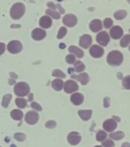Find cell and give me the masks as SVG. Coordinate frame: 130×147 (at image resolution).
<instances>
[{
    "label": "cell",
    "instance_id": "6da1fadb",
    "mask_svg": "<svg viewBox=\"0 0 130 147\" xmlns=\"http://www.w3.org/2000/svg\"><path fill=\"white\" fill-rule=\"evenodd\" d=\"M123 61V55L119 51H112L107 55L108 64L113 66H119Z\"/></svg>",
    "mask_w": 130,
    "mask_h": 147
},
{
    "label": "cell",
    "instance_id": "7a4b0ae2",
    "mask_svg": "<svg viewBox=\"0 0 130 147\" xmlns=\"http://www.w3.org/2000/svg\"><path fill=\"white\" fill-rule=\"evenodd\" d=\"M25 6L23 3L21 2H17L15 4H14L11 8L10 10V16L13 19H19L23 16L25 14Z\"/></svg>",
    "mask_w": 130,
    "mask_h": 147
},
{
    "label": "cell",
    "instance_id": "3957f363",
    "mask_svg": "<svg viewBox=\"0 0 130 147\" xmlns=\"http://www.w3.org/2000/svg\"><path fill=\"white\" fill-rule=\"evenodd\" d=\"M14 92L18 96H25L29 94L30 87L27 83L19 82L16 84L14 88Z\"/></svg>",
    "mask_w": 130,
    "mask_h": 147
},
{
    "label": "cell",
    "instance_id": "277c9868",
    "mask_svg": "<svg viewBox=\"0 0 130 147\" xmlns=\"http://www.w3.org/2000/svg\"><path fill=\"white\" fill-rule=\"evenodd\" d=\"M8 51L11 54H18L22 50V45L19 41H10L7 46Z\"/></svg>",
    "mask_w": 130,
    "mask_h": 147
},
{
    "label": "cell",
    "instance_id": "5b68a950",
    "mask_svg": "<svg viewBox=\"0 0 130 147\" xmlns=\"http://www.w3.org/2000/svg\"><path fill=\"white\" fill-rule=\"evenodd\" d=\"M64 91L66 92L67 94H71L73 92L77 91L79 87H78V84H77V82H75L74 80H70L65 82L64 85Z\"/></svg>",
    "mask_w": 130,
    "mask_h": 147
},
{
    "label": "cell",
    "instance_id": "8992f818",
    "mask_svg": "<svg viewBox=\"0 0 130 147\" xmlns=\"http://www.w3.org/2000/svg\"><path fill=\"white\" fill-rule=\"evenodd\" d=\"M96 41L100 45L106 46L110 42V36L106 32H101L96 35Z\"/></svg>",
    "mask_w": 130,
    "mask_h": 147
},
{
    "label": "cell",
    "instance_id": "52a82bcc",
    "mask_svg": "<svg viewBox=\"0 0 130 147\" xmlns=\"http://www.w3.org/2000/svg\"><path fill=\"white\" fill-rule=\"evenodd\" d=\"M63 22L68 27H73L77 22V18L73 14H67L63 18Z\"/></svg>",
    "mask_w": 130,
    "mask_h": 147
},
{
    "label": "cell",
    "instance_id": "ba28073f",
    "mask_svg": "<svg viewBox=\"0 0 130 147\" xmlns=\"http://www.w3.org/2000/svg\"><path fill=\"white\" fill-rule=\"evenodd\" d=\"M39 119V115L34 111H29L25 115V121L30 125H34L38 122Z\"/></svg>",
    "mask_w": 130,
    "mask_h": 147
},
{
    "label": "cell",
    "instance_id": "9c48e42d",
    "mask_svg": "<svg viewBox=\"0 0 130 147\" xmlns=\"http://www.w3.org/2000/svg\"><path fill=\"white\" fill-rule=\"evenodd\" d=\"M90 54L92 57H95V58H99V57H101L103 55L104 50L100 46L94 45L90 48Z\"/></svg>",
    "mask_w": 130,
    "mask_h": 147
},
{
    "label": "cell",
    "instance_id": "30bf717a",
    "mask_svg": "<svg viewBox=\"0 0 130 147\" xmlns=\"http://www.w3.org/2000/svg\"><path fill=\"white\" fill-rule=\"evenodd\" d=\"M81 140V136L77 132H71L67 136V141L72 146L77 145Z\"/></svg>",
    "mask_w": 130,
    "mask_h": 147
},
{
    "label": "cell",
    "instance_id": "8fae6325",
    "mask_svg": "<svg viewBox=\"0 0 130 147\" xmlns=\"http://www.w3.org/2000/svg\"><path fill=\"white\" fill-rule=\"evenodd\" d=\"M32 37L36 41H41L46 37V32L41 28H34L32 32Z\"/></svg>",
    "mask_w": 130,
    "mask_h": 147
},
{
    "label": "cell",
    "instance_id": "7c38bea8",
    "mask_svg": "<svg viewBox=\"0 0 130 147\" xmlns=\"http://www.w3.org/2000/svg\"><path fill=\"white\" fill-rule=\"evenodd\" d=\"M103 129L107 132H112L117 127V121L113 119H106L103 123Z\"/></svg>",
    "mask_w": 130,
    "mask_h": 147
},
{
    "label": "cell",
    "instance_id": "4fadbf2b",
    "mask_svg": "<svg viewBox=\"0 0 130 147\" xmlns=\"http://www.w3.org/2000/svg\"><path fill=\"white\" fill-rule=\"evenodd\" d=\"M110 33L113 39H119L123 34V30L120 26H114L110 29Z\"/></svg>",
    "mask_w": 130,
    "mask_h": 147
},
{
    "label": "cell",
    "instance_id": "5bb4252c",
    "mask_svg": "<svg viewBox=\"0 0 130 147\" xmlns=\"http://www.w3.org/2000/svg\"><path fill=\"white\" fill-rule=\"evenodd\" d=\"M92 43V38L90 34H84L80 37V45L84 48H88Z\"/></svg>",
    "mask_w": 130,
    "mask_h": 147
},
{
    "label": "cell",
    "instance_id": "9a60e30c",
    "mask_svg": "<svg viewBox=\"0 0 130 147\" xmlns=\"http://www.w3.org/2000/svg\"><path fill=\"white\" fill-rule=\"evenodd\" d=\"M39 25L43 28H48L52 25V19L48 16H42L39 21Z\"/></svg>",
    "mask_w": 130,
    "mask_h": 147
},
{
    "label": "cell",
    "instance_id": "2e32d148",
    "mask_svg": "<svg viewBox=\"0 0 130 147\" xmlns=\"http://www.w3.org/2000/svg\"><path fill=\"white\" fill-rule=\"evenodd\" d=\"M90 28L92 32H97L99 31H101L103 28V25L102 22L99 19H94L90 23Z\"/></svg>",
    "mask_w": 130,
    "mask_h": 147
},
{
    "label": "cell",
    "instance_id": "e0dca14e",
    "mask_svg": "<svg viewBox=\"0 0 130 147\" xmlns=\"http://www.w3.org/2000/svg\"><path fill=\"white\" fill-rule=\"evenodd\" d=\"M71 78L80 81L83 85H86L90 81L89 75L87 73H82L78 75H71Z\"/></svg>",
    "mask_w": 130,
    "mask_h": 147
},
{
    "label": "cell",
    "instance_id": "ac0fdd59",
    "mask_svg": "<svg viewBox=\"0 0 130 147\" xmlns=\"http://www.w3.org/2000/svg\"><path fill=\"white\" fill-rule=\"evenodd\" d=\"M84 97L83 96V94H80V93H74L71 96V101L74 105L77 106L80 105L84 102Z\"/></svg>",
    "mask_w": 130,
    "mask_h": 147
},
{
    "label": "cell",
    "instance_id": "d6986e66",
    "mask_svg": "<svg viewBox=\"0 0 130 147\" xmlns=\"http://www.w3.org/2000/svg\"><path fill=\"white\" fill-rule=\"evenodd\" d=\"M78 114L80 117V118L84 120V121H87V120H89L90 119V117L92 116V110H79L78 111Z\"/></svg>",
    "mask_w": 130,
    "mask_h": 147
},
{
    "label": "cell",
    "instance_id": "ffe728a7",
    "mask_svg": "<svg viewBox=\"0 0 130 147\" xmlns=\"http://www.w3.org/2000/svg\"><path fill=\"white\" fill-rule=\"evenodd\" d=\"M68 50L71 53L74 54L78 58H81V57H84V51H83L80 48H77V47H76V46H71V47L69 48Z\"/></svg>",
    "mask_w": 130,
    "mask_h": 147
},
{
    "label": "cell",
    "instance_id": "44dd1931",
    "mask_svg": "<svg viewBox=\"0 0 130 147\" xmlns=\"http://www.w3.org/2000/svg\"><path fill=\"white\" fill-rule=\"evenodd\" d=\"M51 86L55 90L60 91V90H61L63 87H64V82L61 79H56V80H53L52 83H51Z\"/></svg>",
    "mask_w": 130,
    "mask_h": 147
},
{
    "label": "cell",
    "instance_id": "7402d4cb",
    "mask_svg": "<svg viewBox=\"0 0 130 147\" xmlns=\"http://www.w3.org/2000/svg\"><path fill=\"white\" fill-rule=\"evenodd\" d=\"M11 117L15 120H20L23 117V113L19 110H13L11 112Z\"/></svg>",
    "mask_w": 130,
    "mask_h": 147
},
{
    "label": "cell",
    "instance_id": "603a6c76",
    "mask_svg": "<svg viewBox=\"0 0 130 147\" xmlns=\"http://www.w3.org/2000/svg\"><path fill=\"white\" fill-rule=\"evenodd\" d=\"M127 16V11L125 10H119L114 13V17L117 20H123Z\"/></svg>",
    "mask_w": 130,
    "mask_h": 147
},
{
    "label": "cell",
    "instance_id": "cb8c5ba5",
    "mask_svg": "<svg viewBox=\"0 0 130 147\" xmlns=\"http://www.w3.org/2000/svg\"><path fill=\"white\" fill-rule=\"evenodd\" d=\"M85 70V65L80 61H77L74 63V71L76 72H82Z\"/></svg>",
    "mask_w": 130,
    "mask_h": 147
},
{
    "label": "cell",
    "instance_id": "d4e9b609",
    "mask_svg": "<svg viewBox=\"0 0 130 147\" xmlns=\"http://www.w3.org/2000/svg\"><path fill=\"white\" fill-rule=\"evenodd\" d=\"M11 99V94H6L3 96L2 101V106L4 108H7L9 107V104L10 103Z\"/></svg>",
    "mask_w": 130,
    "mask_h": 147
},
{
    "label": "cell",
    "instance_id": "484cf974",
    "mask_svg": "<svg viewBox=\"0 0 130 147\" xmlns=\"http://www.w3.org/2000/svg\"><path fill=\"white\" fill-rule=\"evenodd\" d=\"M110 138H112L115 140H119L124 137V133L121 131H118V132H115V133H111L110 135Z\"/></svg>",
    "mask_w": 130,
    "mask_h": 147
},
{
    "label": "cell",
    "instance_id": "4316f807",
    "mask_svg": "<svg viewBox=\"0 0 130 147\" xmlns=\"http://www.w3.org/2000/svg\"><path fill=\"white\" fill-rule=\"evenodd\" d=\"M46 14L53 17V18H55V19H60L61 18V14L57 11H54V10H51V9H47L46 10Z\"/></svg>",
    "mask_w": 130,
    "mask_h": 147
},
{
    "label": "cell",
    "instance_id": "83f0119b",
    "mask_svg": "<svg viewBox=\"0 0 130 147\" xmlns=\"http://www.w3.org/2000/svg\"><path fill=\"white\" fill-rule=\"evenodd\" d=\"M130 43V34H126L120 41V45L123 48H126Z\"/></svg>",
    "mask_w": 130,
    "mask_h": 147
},
{
    "label": "cell",
    "instance_id": "f1b7e54d",
    "mask_svg": "<svg viewBox=\"0 0 130 147\" xmlns=\"http://www.w3.org/2000/svg\"><path fill=\"white\" fill-rule=\"evenodd\" d=\"M15 103L18 107L23 109V108H25L26 107V105H27V101L23 98H16Z\"/></svg>",
    "mask_w": 130,
    "mask_h": 147
},
{
    "label": "cell",
    "instance_id": "f546056e",
    "mask_svg": "<svg viewBox=\"0 0 130 147\" xmlns=\"http://www.w3.org/2000/svg\"><path fill=\"white\" fill-rule=\"evenodd\" d=\"M106 136H107V134L106 133V132L103 130L99 131L98 133H96V140L99 142H103V140H106Z\"/></svg>",
    "mask_w": 130,
    "mask_h": 147
},
{
    "label": "cell",
    "instance_id": "4dcf8cb0",
    "mask_svg": "<svg viewBox=\"0 0 130 147\" xmlns=\"http://www.w3.org/2000/svg\"><path fill=\"white\" fill-rule=\"evenodd\" d=\"M123 86L124 88L127 90H130V75L126 76L123 80Z\"/></svg>",
    "mask_w": 130,
    "mask_h": 147
},
{
    "label": "cell",
    "instance_id": "1f68e13d",
    "mask_svg": "<svg viewBox=\"0 0 130 147\" xmlns=\"http://www.w3.org/2000/svg\"><path fill=\"white\" fill-rule=\"evenodd\" d=\"M67 32V30L65 27H61L60 28L59 32H58V34H57V38L61 39L63 38L65 35H66Z\"/></svg>",
    "mask_w": 130,
    "mask_h": 147
},
{
    "label": "cell",
    "instance_id": "d6a6232c",
    "mask_svg": "<svg viewBox=\"0 0 130 147\" xmlns=\"http://www.w3.org/2000/svg\"><path fill=\"white\" fill-rule=\"evenodd\" d=\"M52 75L54 77H57V78H65V77H66L65 74L63 71H60V70H55V71H53Z\"/></svg>",
    "mask_w": 130,
    "mask_h": 147
},
{
    "label": "cell",
    "instance_id": "836d02e7",
    "mask_svg": "<svg viewBox=\"0 0 130 147\" xmlns=\"http://www.w3.org/2000/svg\"><path fill=\"white\" fill-rule=\"evenodd\" d=\"M14 137L16 140H18L19 142H23L24 140H25V135L24 133H16L15 135H14Z\"/></svg>",
    "mask_w": 130,
    "mask_h": 147
},
{
    "label": "cell",
    "instance_id": "e575fe53",
    "mask_svg": "<svg viewBox=\"0 0 130 147\" xmlns=\"http://www.w3.org/2000/svg\"><path fill=\"white\" fill-rule=\"evenodd\" d=\"M66 61L68 64H74L76 62V57L73 55H67L66 57Z\"/></svg>",
    "mask_w": 130,
    "mask_h": 147
},
{
    "label": "cell",
    "instance_id": "d590c367",
    "mask_svg": "<svg viewBox=\"0 0 130 147\" xmlns=\"http://www.w3.org/2000/svg\"><path fill=\"white\" fill-rule=\"evenodd\" d=\"M103 25H104V27L106 28H110L112 25V20L110 18H106L104 22H103Z\"/></svg>",
    "mask_w": 130,
    "mask_h": 147
},
{
    "label": "cell",
    "instance_id": "8d00e7d4",
    "mask_svg": "<svg viewBox=\"0 0 130 147\" xmlns=\"http://www.w3.org/2000/svg\"><path fill=\"white\" fill-rule=\"evenodd\" d=\"M56 126H57V123H56V122L54 121V120L48 121L45 124V126L48 129H54Z\"/></svg>",
    "mask_w": 130,
    "mask_h": 147
},
{
    "label": "cell",
    "instance_id": "74e56055",
    "mask_svg": "<svg viewBox=\"0 0 130 147\" xmlns=\"http://www.w3.org/2000/svg\"><path fill=\"white\" fill-rule=\"evenodd\" d=\"M31 107H32V109H34L35 110H38V111H41L42 110V107L38 103H35V102H33L31 104Z\"/></svg>",
    "mask_w": 130,
    "mask_h": 147
},
{
    "label": "cell",
    "instance_id": "f35d334b",
    "mask_svg": "<svg viewBox=\"0 0 130 147\" xmlns=\"http://www.w3.org/2000/svg\"><path fill=\"white\" fill-rule=\"evenodd\" d=\"M115 146L114 142L110 140H106L105 142H103V147H112V146Z\"/></svg>",
    "mask_w": 130,
    "mask_h": 147
},
{
    "label": "cell",
    "instance_id": "ab89813d",
    "mask_svg": "<svg viewBox=\"0 0 130 147\" xmlns=\"http://www.w3.org/2000/svg\"><path fill=\"white\" fill-rule=\"evenodd\" d=\"M5 51V45L2 42H0V55H2Z\"/></svg>",
    "mask_w": 130,
    "mask_h": 147
},
{
    "label": "cell",
    "instance_id": "60d3db41",
    "mask_svg": "<svg viewBox=\"0 0 130 147\" xmlns=\"http://www.w3.org/2000/svg\"><path fill=\"white\" fill-rule=\"evenodd\" d=\"M48 7H50L51 10H54V11H56V8H57V6L55 5L53 2H48Z\"/></svg>",
    "mask_w": 130,
    "mask_h": 147
},
{
    "label": "cell",
    "instance_id": "b9f144b4",
    "mask_svg": "<svg viewBox=\"0 0 130 147\" xmlns=\"http://www.w3.org/2000/svg\"><path fill=\"white\" fill-rule=\"evenodd\" d=\"M109 106H110V98L109 97H106L104 99V107H108Z\"/></svg>",
    "mask_w": 130,
    "mask_h": 147
},
{
    "label": "cell",
    "instance_id": "7bdbcfd3",
    "mask_svg": "<svg viewBox=\"0 0 130 147\" xmlns=\"http://www.w3.org/2000/svg\"><path fill=\"white\" fill-rule=\"evenodd\" d=\"M121 147H130V145L129 142H124L123 144L122 145Z\"/></svg>",
    "mask_w": 130,
    "mask_h": 147
},
{
    "label": "cell",
    "instance_id": "ee69618b",
    "mask_svg": "<svg viewBox=\"0 0 130 147\" xmlns=\"http://www.w3.org/2000/svg\"><path fill=\"white\" fill-rule=\"evenodd\" d=\"M94 147H102L101 146H94Z\"/></svg>",
    "mask_w": 130,
    "mask_h": 147
},
{
    "label": "cell",
    "instance_id": "f6af8a7d",
    "mask_svg": "<svg viewBox=\"0 0 130 147\" xmlns=\"http://www.w3.org/2000/svg\"><path fill=\"white\" fill-rule=\"evenodd\" d=\"M129 51H130V46H129Z\"/></svg>",
    "mask_w": 130,
    "mask_h": 147
},
{
    "label": "cell",
    "instance_id": "bcb514c9",
    "mask_svg": "<svg viewBox=\"0 0 130 147\" xmlns=\"http://www.w3.org/2000/svg\"><path fill=\"white\" fill-rule=\"evenodd\" d=\"M129 32H130V29H129Z\"/></svg>",
    "mask_w": 130,
    "mask_h": 147
},
{
    "label": "cell",
    "instance_id": "7dc6e473",
    "mask_svg": "<svg viewBox=\"0 0 130 147\" xmlns=\"http://www.w3.org/2000/svg\"><path fill=\"white\" fill-rule=\"evenodd\" d=\"M0 147H1V146H0Z\"/></svg>",
    "mask_w": 130,
    "mask_h": 147
}]
</instances>
